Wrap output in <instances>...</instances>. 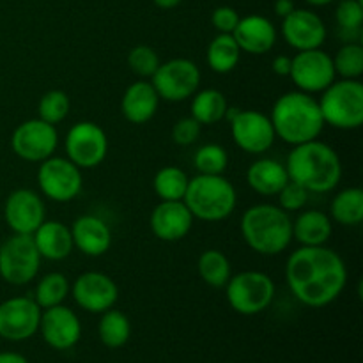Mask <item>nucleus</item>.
Returning <instances> with one entry per match:
<instances>
[{
  "mask_svg": "<svg viewBox=\"0 0 363 363\" xmlns=\"http://www.w3.org/2000/svg\"><path fill=\"white\" fill-rule=\"evenodd\" d=\"M286 280L298 301L312 308L333 303L347 282L342 257L328 247H301L289 255Z\"/></svg>",
  "mask_w": 363,
  "mask_h": 363,
  "instance_id": "1",
  "label": "nucleus"
},
{
  "mask_svg": "<svg viewBox=\"0 0 363 363\" xmlns=\"http://www.w3.org/2000/svg\"><path fill=\"white\" fill-rule=\"evenodd\" d=\"M286 169L289 179L307 188L308 194L332 191L342 177V163L337 151L318 138L293 145V151L287 156Z\"/></svg>",
  "mask_w": 363,
  "mask_h": 363,
  "instance_id": "2",
  "label": "nucleus"
},
{
  "mask_svg": "<svg viewBox=\"0 0 363 363\" xmlns=\"http://www.w3.org/2000/svg\"><path fill=\"white\" fill-rule=\"evenodd\" d=\"M269 119L277 137L291 145L315 140L325 130L318 99L301 91L280 96L273 105Z\"/></svg>",
  "mask_w": 363,
  "mask_h": 363,
  "instance_id": "3",
  "label": "nucleus"
},
{
  "mask_svg": "<svg viewBox=\"0 0 363 363\" xmlns=\"http://www.w3.org/2000/svg\"><path fill=\"white\" fill-rule=\"evenodd\" d=\"M241 236L257 254L279 255L293 241V220L279 206L255 204L241 216Z\"/></svg>",
  "mask_w": 363,
  "mask_h": 363,
  "instance_id": "4",
  "label": "nucleus"
},
{
  "mask_svg": "<svg viewBox=\"0 0 363 363\" xmlns=\"http://www.w3.org/2000/svg\"><path fill=\"white\" fill-rule=\"evenodd\" d=\"M183 202L194 218L204 222H220L236 209L238 194L234 184L223 176L199 174L190 179Z\"/></svg>",
  "mask_w": 363,
  "mask_h": 363,
  "instance_id": "5",
  "label": "nucleus"
},
{
  "mask_svg": "<svg viewBox=\"0 0 363 363\" xmlns=\"http://www.w3.org/2000/svg\"><path fill=\"white\" fill-rule=\"evenodd\" d=\"M318 103L325 124L337 130H357L363 124V85L358 80H335Z\"/></svg>",
  "mask_w": 363,
  "mask_h": 363,
  "instance_id": "6",
  "label": "nucleus"
},
{
  "mask_svg": "<svg viewBox=\"0 0 363 363\" xmlns=\"http://www.w3.org/2000/svg\"><path fill=\"white\" fill-rule=\"evenodd\" d=\"M225 294L234 312L241 315H257L272 305L275 298V282L262 272H241L230 277Z\"/></svg>",
  "mask_w": 363,
  "mask_h": 363,
  "instance_id": "7",
  "label": "nucleus"
},
{
  "mask_svg": "<svg viewBox=\"0 0 363 363\" xmlns=\"http://www.w3.org/2000/svg\"><path fill=\"white\" fill-rule=\"evenodd\" d=\"M41 268V255L28 234H13L0 245V277L11 286L32 282Z\"/></svg>",
  "mask_w": 363,
  "mask_h": 363,
  "instance_id": "8",
  "label": "nucleus"
},
{
  "mask_svg": "<svg viewBox=\"0 0 363 363\" xmlns=\"http://www.w3.org/2000/svg\"><path fill=\"white\" fill-rule=\"evenodd\" d=\"M225 119H229L234 144L248 155H262L275 142L277 135L272 119L259 110H238L229 106Z\"/></svg>",
  "mask_w": 363,
  "mask_h": 363,
  "instance_id": "9",
  "label": "nucleus"
},
{
  "mask_svg": "<svg viewBox=\"0 0 363 363\" xmlns=\"http://www.w3.org/2000/svg\"><path fill=\"white\" fill-rule=\"evenodd\" d=\"M151 78L160 99L177 103L191 98L199 91L201 69L190 59H170L165 64H160Z\"/></svg>",
  "mask_w": 363,
  "mask_h": 363,
  "instance_id": "10",
  "label": "nucleus"
},
{
  "mask_svg": "<svg viewBox=\"0 0 363 363\" xmlns=\"http://www.w3.org/2000/svg\"><path fill=\"white\" fill-rule=\"evenodd\" d=\"M39 190L53 202H69L80 195L84 179L73 162L60 156H50L38 170Z\"/></svg>",
  "mask_w": 363,
  "mask_h": 363,
  "instance_id": "11",
  "label": "nucleus"
},
{
  "mask_svg": "<svg viewBox=\"0 0 363 363\" xmlns=\"http://www.w3.org/2000/svg\"><path fill=\"white\" fill-rule=\"evenodd\" d=\"M67 160L78 169H94L101 165L108 152L105 130L91 121H82L71 126L66 137Z\"/></svg>",
  "mask_w": 363,
  "mask_h": 363,
  "instance_id": "12",
  "label": "nucleus"
},
{
  "mask_svg": "<svg viewBox=\"0 0 363 363\" xmlns=\"http://www.w3.org/2000/svg\"><path fill=\"white\" fill-rule=\"evenodd\" d=\"M57 144H59V133L55 126L45 123L39 117L21 123L11 138L14 155L30 163H41L53 156Z\"/></svg>",
  "mask_w": 363,
  "mask_h": 363,
  "instance_id": "13",
  "label": "nucleus"
},
{
  "mask_svg": "<svg viewBox=\"0 0 363 363\" xmlns=\"http://www.w3.org/2000/svg\"><path fill=\"white\" fill-rule=\"evenodd\" d=\"M289 77L301 92L315 94L332 85L337 73L332 55L323 52L321 48H314L298 52L293 57Z\"/></svg>",
  "mask_w": 363,
  "mask_h": 363,
  "instance_id": "14",
  "label": "nucleus"
},
{
  "mask_svg": "<svg viewBox=\"0 0 363 363\" xmlns=\"http://www.w3.org/2000/svg\"><path fill=\"white\" fill-rule=\"evenodd\" d=\"M43 308L30 296H14L0 303V337L21 342L39 330Z\"/></svg>",
  "mask_w": 363,
  "mask_h": 363,
  "instance_id": "15",
  "label": "nucleus"
},
{
  "mask_svg": "<svg viewBox=\"0 0 363 363\" xmlns=\"http://www.w3.org/2000/svg\"><path fill=\"white\" fill-rule=\"evenodd\" d=\"M74 303L91 314H103L116 305L119 287L108 275L99 272H85L71 286Z\"/></svg>",
  "mask_w": 363,
  "mask_h": 363,
  "instance_id": "16",
  "label": "nucleus"
},
{
  "mask_svg": "<svg viewBox=\"0 0 363 363\" xmlns=\"http://www.w3.org/2000/svg\"><path fill=\"white\" fill-rule=\"evenodd\" d=\"M45 202L28 188L11 191L4 206V218L13 234H32L45 222Z\"/></svg>",
  "mask_w": 363,
  "mask_h": 363,
  "instance_id": "17",
  "label": "nucleus"
},
{
  "mask_svg": "<svg viewBox=\"0 0 363 363\" xmlns=\"http://www.w3.org/2000/svg\"><path fill=\"white\" fill-rule=\"evenodd\" d=\"M38 332L52 350L66 351L77 346L80 340L82 325L71 308L66 305H57L41 312Z\"/></svg>",
  "mask_w": 363,
  "mask_h": 363,
  "instance_id": "18",
  "label": "nucleus"
},
{
  "mask_svg": "<svg viewBox=\"0 0 363 363\" xmlns=\"http://www.w3.org/2000/svg\"><path fill=\"white\" fill-rule=\"evenodd\" d=\"M326 25L319 14L308 9H294L282 18V35L291 48L303 50L321 48L326 41Z\"/></svg>",
  "mask_w": 363,
  "mask_h": 363,
  "instance_id": "19",
  "label": "nucleus"
},
{
  "mask_svg": "<svg viewBox=\"0 0 363 363\" xmlns=\"http://www.w3.org/2000/svg\"><path fill=\"white\" fill-rule=\"evenodd\" d=\"M151 230L162 241H179L188 236L194 215L183 201H162L151 213Z\"/></svg>",
  "mask_w": 363,
  "mask_h": 363,
  "instance_id": "20",
  "label": "nucleus"
},
{
  "mask_svg": "<svg viewBox=\"0 0 363 363\" xmlns=\"http://www.w3.org/2000/svg\"><path fill=\"white\" fill-rule=\"evenodd\" d=\"M233 35L241 52L252 53V55L268 53L277 43L275 25L261 14L240 18V23L234 28Z\"/></svg>",
  "mask_w": 363,
  "mask_h": 363,
  "instance_id": "21",
  "label": "nucleus"
},
{
  "mask_svg": "<svg viewBox=\"0 0 363 363\" xmlns=\"http://www.w3.org/2000/svg\"><path fill=\"white\" fill-rule=\"evenodd\" d=\"M71 236L74 247L89 257H101L112 245V233L108 225L94 215H84L74 220Z\"/></svg>",
  "mask_w": 363,
  "mask_h": 363,
  "instance_id": "22",
  "label": "nucleus"
},
{
  "mask_svg": "<svg viewBox=\"0 0 363 363\" xmlns=\"http://www.w3.org/2000/svg\"><path fill=\"white\" fill-rule=\"evenodd\" d=\"M160 96L151 82H135L124 91L121 112L131 124H145L156 116Z\"/></svg>",
  "mask_w": 363,
  "mask_h": 363,
  "instance_id": "23",
  "label": "nucleus"
},
{
  "mask_svg": "<svg viewBox=\"0 0 363 363\" xmlns=\"http://www.w3.org/2000/svg\"><path fill=\"white\" fill-rule=\"evenodd\" d=\"M32 240L41 259L48 261H62L74 248L71 229L57 220H45L32 234Z\"/></svg>",
  "mask_w": 363,
  "mask_h": 363,
  "instance_id": "24",
  "label": "nucleus"
},
{
  "mask_svg": "<svg viewBox=\"0 0 363 363\" xmlns=\"http://www.w3.org/2000/svg\"><path fill=\"white\" fill-rule=\"evenodd\" d=\"M289 181V174L284 163L273 158H261L252 163L247 170V183L255 194L275 197L284 184Z\"/></svg>",
  "mask_w": 363,
  "mask_h": 363,
  "instance_id": "25",
  "label": "nucleus"
},
{
  "mask_svg": "<svg viewBox=\"0 0 363 363\" xmlns=\"http://www.w3.org/2000/svg\"><path fill=\"white\" fill-rule=\"evenodd\" d=\"M332 218L326 213L308 209L293 222V238L301 247H323L332 236Z\"/></svg>",
  "mask_w": 363,
  "mask_h": 363,
  "instance_id": "26",
  "label": "nucleus"
},
{
  "mask_svg": "<svg viewBox=\"0 0 363 363\" xmlns=\"http://www.w3.org/2000/svg\"><path fill=\"white\" fill-rule=\"evenodd\" d=\"M229 110V103L223 92L216 89H204L197 91L191 99V117L197 121L201 126H213L225 119V113Z\"/></svg>",
  "mask_w": 363,
  "mask_h": 363,
  "instance_id": "27",
  "label": "nucleus"
},
{
  "mask_svg": "<svg viewBox=\"0 0 363 363\" xmlns=\"http://www.w3.org/2000/svg\"><path fill=\"white\" fill-rule=\"evenodd\" d=\"M241 59V50L233 34H218L208 46L206 62L215 73L227 74L236 69Z\"/></svg>",
  "mask_w": 363,
  "mask_h": 363,
  "instance_id": "28",
  "label": "nucleus"
},
{
  "mask_svg": "<svg viewBox=\"0 0 363 363\" xmlns=\"http://www.w3.org/2000/svg\"><path fill=\"white\" fill-rule=\"evenodd\" d=\"M98 335L103 346L110 347V350H119V347L126 346L131 337L130 319L124 312L116 311L113 307L108 308L106 312H103L101 319H99Z\"/></svg>",
  "mask_w": 363,
  "mask_h": 363,
  "instance_id": "29",
  "label": "nucleus"
},
{
  "mask_svg": "<svg viewBox=\"0 0 363 363\" xmlns=\"http://www.w3.org/2000/svg\"><path fill=\"white\" fill-rule=\"evenodd\" d=\"M330 215L337 223L344 227L360 225L363 220V190L346 188L333 197Z\"/></svg>",
  "mask_w": 363,
  "mask_h": 363,
  "instance_id": "30",
  "label": "nucleus"
},
{
  "mask_svg": "<svg viewBox=\"0 0 363 363\" xmlns=\"http://www.w3.org/2000/svg\"><path fill=\"white\" fill-rule=\"evenodd\" d=\"M197 268L201 279L208 286L216 287V289L225 287L229 279L233 277L229 259L225 257V254H222L220 250H215V248L202 252L201 257H199Z\"/></svg>",
  "mask_w": 363,
  "mask_h": 363,
  "instance_id": "31",
  "label": "nucleus"
},
{
  "mask_svg": "<svg viewBox=\"0 0 363 363\" xmlns=\"http://www.w3.org/2000/svg\"><path fill=\"white\" fill-rule=\"evenodd\" d=\"M188 183H190V177L186 176V172L181 170L179 167L170 165L163 167L156 172L152 188L160 201H183Z\"/></svg>",
  "mask_w": 363,
  "mask_h": 363,
  "instance_id": "32",
  "label": "nucleus"
},
{
  "mask_svg": "<svg viewBox=\"0 0 363 363\" xmlns=\"http://www.w3.org/2000/svg\"><path fill=\"white\" fill-rule=\"evenodd\" d=\"M69 291L71 287L69 282H67V277L59 272H52L48 273V275L43 277L38 282L34 301L43 308V311L50 307H57V305L64 303V300L67 298Z\"/></svg>",
  "mask_w": 363,
  "mask_h": 363,
  "instance_id": "33",
  "label": "nucleus"
},
{
  "mask_svg": "<svg viewBox=\"0 0 363 363\" xmlns=\"http://www.w3.org/2000/svg\"><path fill=\"white\" fill-rule=\"evenodd\" d=\"M194 165L199 174L206 176H223L229 167V155L225 147L218 144H206L197 149L194 156Z\"/></svg>",
  "mask_w": 363,
  "mask_h": 363,
  "instance_id": "34",
  "label": "nucleus"
},
{
  "mask_svg": "<svg viewBox=\"0 0 363 363\" xmlns=\"http://www.w3.org/2000/svg\"><path fill=\"white\" fill-rule=\"evenodd\" d=\"M332 59L335 73L342 78L358 80L363 74V46L358 43H346Z\"/></svg>",
  "mask_w": 363,
  "mask_h": 363,
  "instance_id": "35",
  "label": "nucleus"
},
{
  "mask_svg": "<svg viewBox=\"0 0 363 363\" xmlns=\"http://www.w3.org/2000/svg\"><path fill=\"white\" fill-rule=\"evenodd\" d=\"M69 96L64 91L53 89V91L45 92L38 105L39 119L55 126L66 119L67 113H69Z\"/></svg>",
  "mask_w": 363,
  "mask_h": 363,
  "instance_id": "36",
  "label": "nucleus"
},
{
  "mask_svg": "<svg viewBox=\"0 0 363 363\" xmlns=\"http://www.w3.org/2000/svg\"><path fill=\"white\" fill-rule=\"evenodd\" d=\"M160 57L151 46H135L130 53H128V66L133 71L137 77L140 78H151L160 67Z\"/></svg>",
  "mask_w": 363,
  "mask_h": 363,
  "instance_id": "37",
  "label": "nucleus"
},
{
  "mask_svg": "<svg viewBox=\"0 0 363 363\" xmlns=\"http://www.w3.org/2000/svg\"><path fill=\"white\" fill-rule=\"evenodd\" d=\"M337 23L340 30L346 34L360 32L363 23V4L362 0H342L335 11Z\"/></svg>",
  "mask_w": 363,
  "mask_h": 363,
  "instance_id": "38",
  "label": "nucleus"
},
{
  "mask_svg": "<svg viewBox=\"0 0 363 363\" xmlns=\"http://www.w3.org/2000/svg\"><path fill=\"white\" fill-rule=\"evenodd\" d=\"M277 197H279L280 209H284L286 213H294L301 211L305 208V204L308 201V191L300 183L289 179L284 184L282 190L277 194Z\"/></svg>",
  "mask_w": 363,
  "mask_h": 363,
  "instance_id": "39",
  "label": "nucleus"
},
{
  "mask_svg": "<svg viewBox=\"0 0 363 363\" xmlns=\"http://www.w3.org/2000/svg\"><path fill=\"white\" fill-rule=\"evenodd\" d=\"M201 124L194 117H183L172 128V138L177 145H191L201 137Z\"/></svg>",
  "mask_w": 363,
  "mask_h": 363,
  "instance_id": "40",
  "label": "nucleus"
},
{
  "mask_svg": "<svg viewBox=\"0 0 363 363\" xmlns=\"http://www.w3.org/2000/svg\"><path fill=\"white\" fill-rule=\"evenodd\" d=\"M240 14L234 7L220 6L213 11L211 23L218 30V34H233L236 25L240 23Z\"/></svg>",
  "mask_w": 363,
  "mask_h": 363,
  "instance_id": "41",
  "label": "nucleus"
},
{
  "mask_svg": "<svg viewBox=\"0 0 363 363\" xmlns=\"http://www.w3.org/2000/svg\"><path fill=\"white\" fill-rule=\"evenodd\" d=\"M291 64H293V57L289 55H277L272 62L273 73L279 77H289Z\"/></svg>",
  "mask_w": 363,
  "mask_h": 363,
  "instance_id": "42",
  "label": "nucleus"
},
{
  "mask_svg": "<svg viewBox=\"0 0 363 363\" xmlns=\"http://www.w3.org/2000/svg\"><path fill=\"white\" fill-rule=\"evenodd\" d=\"M294 9H296V7H294L293 0H275V6H273V11H275L277 16L280 18H286L287 14L293 13Z\"/></svg>",
  "mask_w": 363,
  "mask_h": 363,
  "instance_id": "43",
  "label": "nucleus"
},
{
  "mask_svg": "<svg viewBox=\"0 0 363 363\" xmlns=\"http://www.w3.org/2000/svg\"><path fill=\"white\" fill-rule=\"evenodd\" d=\"M0 363H28L27 358L14 351H4L0 353Z\"/></svg>",
  "mask_w": 363,
  "mask_h": 363,
  "instance_id": "44",
  "label": "nucleus"
},
{
  "mask_svg": "<svg viewBox=\"0 0 363 363\" xmlns=\"http://www.w3.org/2000/svg\"><path fill=\"white\" fill-rule=\"evenodd\" d=\"M155 2L156 7H160V9H174V7L179 6L183 0H152Z\"/></svg>",
  "mask_w": 363,
  "mask_h": 363,
  "instance_id": "45",
  "label": "nucleus"
},
{
  "mask_svg": "<svg viewBox=\"0 0 363 363\" xmlns=\"http://www.w3.org/2000/svg\"><path fill=\"white\" fill-rule=\"evenodd\" d=\"M307 4H311V6L314 7H323V6H328V4H332L333 0H305Z\"/></svg>",
  "mask_w": 363,
  "mask_h": 363,
  "instance_id": "46",
  "label": "nucleus"
}]
</instances>
